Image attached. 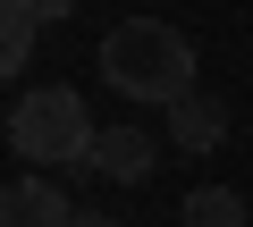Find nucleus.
<instances>
[{"instance_id":"1","label":"nucleus","mask_w":253,"mask_h":227,"mask_svg":"<svg viewBox=\"0 0 253 227\" xmlns=\"http://www.w3.org/2000/svg\"><path fill=\"white\" fill-rule=\"evenodd\" d=\"M101 76L126 93V101H177L194 93V42L169 26V17H118L101 34Z\"/></svg>"},{"instance_id":"8","label":"nucleus","mask_w":253,"mask_h":227,"mask_svg":"<svg viewBox=\"0 0 253 227\" xmlns=\"http://www.w3.org/2000/svg\"><path fill=\"white\" fill-rule=\"evenodd\" d=\"M26 9H34V17H68L76 0H26Z\"/></svg>"},{"instance_id":"3","label":"nucleus","mask_w":253,"mask_h":227,"mask_svg":"<svg viewBox=\"0 0 253 227\" xmlns=\"http://www.w3.org/2000/svg\"><path fill=\"white\" fill-rule=\"evenodd\" d=\"M152 152H161V143H152L144 127H101V135H93V152H84V168H93V177H110V185H135V177L152 168Z\"/></svg>"},{"instance_id":"5","label":"nucleus","mask_w":253,"mask_h":227,"mask_svg":"<svg viewBox=\"0 0 253 227\" xmlns=\"http://www.w3.org/2000/svg\"><path fill=\"white\" fill-rule=\"evenodd\" d=\"M169 135H177L186 152H219V143H228V109H219L211 93H177V101H169Z\"/></svg>"},{"instance_id":"7","label":"nucleus","mask_w":253,"mask_h":227,"mask_svg":"<svg viewBox=\"0 0 253 227\" xmlns=\"http://www.w3.org/2000/svg\"><path fill=\"white\" fill-rule=\"evenodd\" d=\"M34 9L26 0H0V67H26V51H34Z\"/></svg>"},{"instance_id":"9","label":"nucleus","mask_w":253,"mask_h":227,"mask_svg":"<svg viewBox=\"0 0 253 227\" xmlns=\"http://www.w3.org/2000/svg\"><path fill=\"white\" fill-rule=\"evenodd\" d=\"M76 227H118V219L110 210H76Z\"/></svg>"},{"instance_id":"6","label":"nucleus","mask_w":253,"mask_h":227,"mask_svg":"<svg viewBox=\"0 0 253 227\" xmlns=\"http://www.w3.org/2000/svg\"><path fill=\"white\" fill-rule=\"evenodd\" d=\"M186 227H253V202L228 185H194L186 194Z\"/></svg>"},{"instance_id":"2","label":"nucleus","mask_w":253,"mask_h":227,"mask_svg":"<svg viewBox=\"0 0 253 227\" xmlns=\"http://www.w3.org/2000/svg\"><path fill=\"white\" fill-rule=\"evenodd\" d=\"M93 118H84V101L68 93V84H42V93H26L17 109H9V152L26 160V168H84V152H93Z\"/></svg>"},{"instance_id":"4","label":"nucleus","mask_w":253,"mask_h":227,"mask_svg":"<svg viewBox=\"0 0 253 227\" xmlns=\"http://www.w3.org/2000/svg\"><path fill=\"white\" fill-rule=\"evenodd\" d=\"M0 227H76V202L51 177H17L9 194H0Z\"/></svg>"}]
</instances>
